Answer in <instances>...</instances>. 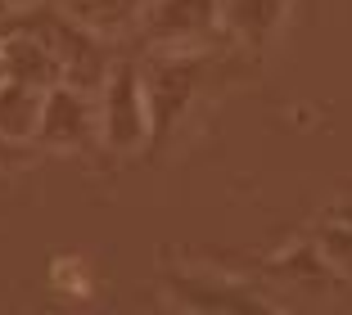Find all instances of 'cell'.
<instances>
[{"mask_svg":"<svg viewBox=\"0 0 352 315\" xmlns=\"http://www.w3.org/2000/svg\"><path fill=\"white\" fill-rule=\"evenodd\" d=\"M204 72H208L204 50H154L149 68H140V86H145L149 104V140H167L186 122Z\"/></svg>","mask_w":352,"mask_h":315,"instance_id":"obj_1","label":"cell"},{"mask_svg":"<svg viewBox=\"0 0 352 315\" xmlns=\"http://www.w3.org/2000/svg\"><path fill=\"white\" fill-rule=\"evenodd\" d=\"M19 27L36 32L45 45H50V54L59 59V72L68 86H82V91H100L104 72H109V50H104L100 36H91L86 27H77L68 14H59L50 5H36V10H23L19 14Z\"/></svg>","mask_w":352,"mask_h":315,"instance_id":"obj_2","label":"cell"},{"mask_svg":"<svg viewBox=\"0 0 352 315\" xmlns=\"http://www.w3.org/2000/svg\"><path fill=\"white\" fill-rule=\"evenodd\" d=\"M100 140L113 153H135L149 144V104L135 63H113L100 82Z\"/></svg>","mask_w":352,"mask_h":315,"instance_id":"obj_3","label":"cell"},{"mask_svg":"<svg viewBox=\"0 0 352 315\" xmlns=\"http://www.w3.org/2000/svg\"><path fill=\"white\" fill-rule=\"evenodd\" d=\"M100 140V108H95V91L54 82L41 95V117H36V144L54 153H77L91 149Z\"/></svg>","mask_w":352,"mask_h":315,"instance_id":"obj_4","label":"cell"},{"mask_svg":"<svg viewBox=\"0 0 352 315\" xmlns=\"http://www.w3.org/2000/svg\"><path fill=\"white\" fill-rule=\"evenodd\" d=\"M140 32L154 50H204L221 41L217 0H145Z\"/></svg>","mask_w":352,"mask_h":315,"instance_id":"obj_5","label":"cell"},{"mask_svg":"<svg viewBox=\"0 0 352 315\" xmlns=\"http://www.w3.org/2000/svg\"><path fill=\"white\" fill-rule=\"evenodd\" d=\"M289 0H217V19H221V36L244 50H262L280 32Z\"/></svg>","mask_w":352,"mask_h":315,"instance_id":"obj_6","label":"cell"},{"mask_svg":"<svg viewBox=\"0 0 352 315\" xmlns=\"http://www.w3.org/2000/svg\"><path fill=\"white\" fill-rule=\"evenodd\" d=\"M50 5L100 41H113L126 27H135L140 10H145V0H50Z\"/></svg>","mask_w":352,"mask_h":315,"instance_id":"obj_7","label":"cell"},{"mask_svg":"<svg viewBox=\"0 0 352 315\" xmlns=\"http://www.w3.org/2000/svg\"><path fill=\"white\" fill-rule=\"evenodd\" d=\"M41 95L36 86L10 82L0 86V140L5 144H32L36 140V117H41Z\"/></svg>","mask_w":352,"mask_h":315,"instance_id":"obj_8","label":"cell"},{"mask_svg":"<svg viewBox=\"0 0 352 315\" xmlns=\"http://www.w3.org/2000/svg\"><path fill=\"white\" fill-rule=\"evenodd\" d=\"M36 5H50V0H0V14H23V10H36Z\"/></svg>","mask_w":352,"mask_h":315,"instance_id":"obj_9","label":"cell"},{"mask_svg":"<svg viewBox=\"0 0 352 315\" xmlns=\"http://www.w3.org/2000/svg\"><path fill=\"white\" fill-rule=\"evenodd\" d=\"M0 86H5V63H0Z\"/></svg>","mask_w":352,"mask_h":315,"instance_id":"obj_10","label":"cell"}]
</instances>
